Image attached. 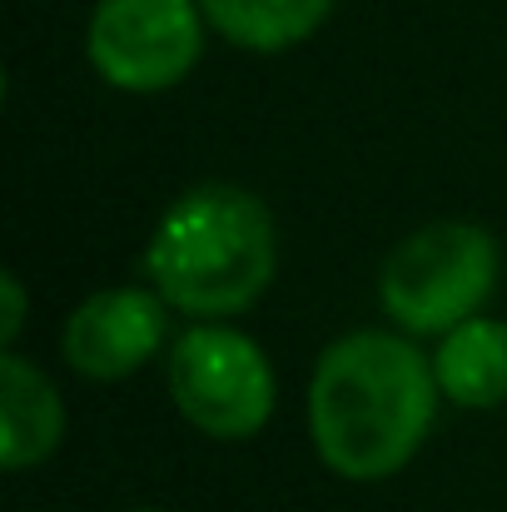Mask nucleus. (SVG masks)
Returning a JSON list of instances; mask_svg holds the SVG:
<instances>
[{"label":"nucleus","instance_id":"1","mask_svg":"<svg viewBox=\"0 0 507 512\" xmlns=\"http://www.w3.org/2000/svg\"><path fill=\"white\" fill-rule=\"evenodd\" d=\"M433 363L398 334L358 329L324 348L309 383V433L319 458L348 483L408 468L438 408Z\"/></svg>","mask_w":507,"mask_h":512},{"label":"nucleus","instance_id":"2","mask_svg":"<svg viewBox=\"0 0 507 512\" xmlns=\"http://www.w3.org/2000/svg\"><path fill=\"white\" fill-rule=\"evenodd\" d=\"M279 269V234L269 209L239 184H194L165 209L150 234L145 274L169 309L194 319H229L249 309Z\"/></svg>","mask_w":507,"mask_h":512},{"label":"nucleus","instance_id":"3","mask_svg":"<svg viewBox=\"0 0 507 512\" xmlns=\"http://www.w3.org/2000/svg\"><path fill=\"white\" fill-rule=\"evenodd\" d=\"M498 289V244L468 219L413 229L378 269V299L408 334H448L468 324Z\"/></svg>","mask_w":507,"mask_h":512},{"label":"nucleus","instance_id":"4","mask_svg":"<svg viewBox=\"0 0 507 512\" xmlns=\"http://www.w3.org/2000/svg\"><path fill=\"white\" fill-rule=\"evenodd\" d=\"M169 393L209 438H254L274 413V368L264 348L224 324H199L169 353Z\"/></svg>","mask_w":507,"mask_h":512},{"label":"nucleus","instance_id":"5","mask_svg":"<svg viewBox=\"0 0 507 512\" xmlns=\"http://www.w3.org/2000/svg\"><path fill=\"white\" fill-rule=\"evenodd\" d=\"M85 45L105 85L155 95L199 65L204 10L199 0H100Z\"/></svg>","mask_w":507,"mask_h":512},{"label":"nucleus","instance_id":"6","mask_svg":"<svg viewBox=\"0 0 507 512\" xmlns=\"http://www.w3.org/2000/svg\"><path fill=\"white\" fill-rule=\"evenodd\" d=\"M165 329L169 319L160 289H130V284L100 289L65 319L60 353L75 373L115 383L155 358V348L165 343Z\"/></svg>","mask_w":507,"mask_h":512},{"label":"nucleus","instance_id":"7","mask_svg":"<svg viewBox=\"0 0 507 512\" xmlns=\"http://www.w3.org/2000/svg\"><path fill=\"white\" fill-rule=\"evenodd\" d=\"M60 433H65V403L55 383L20 353H5L0 358V458L5 468L20 473L50 458Z\"/></svg>","mask_w":507,"mask_h":512},{"label":"nucleus","instance_id":"8","mask_svg":"<svg viewBox=\"0 0 507 512\" xmlns=\"http://www.w3.org/2000/svg\"><path fill=\"white\" fill-rule=\"evenodd\" d=\"M443 398L463 408H498L507 403V324L473 314L468 324L448 329L433 358Z\"/></svg>","mask_w":507,"mask_h":512},{"label":"nucleus","instance_id":"9","mask_svg":"<svg viewBox=\"0 0 507 512\" xmlns=\"http://www.w3.org/2000/svg\"><path fill=\"white\" fill-rule=\"evenodd\" d=\"M199 10L224 40L269 55L309 40L329 20L334 0H199Z\"/></svg>","mask_w":507,"mask_h":512},{"label":"nucleus","instance_id":"10","mask_svg":"<svg viewBox=\"0 0 507 512\" xmlns=\"http://www.w3.org/2000/svg\"><path fill=\"white\" fill-rule=\"evenodd\" d=\"M0 294H5V324H0V343L10 348L20 334V319H25V289L15 274H0Z\"/></svg>","mask_w":507,"mask_h":512}]
</instances>
